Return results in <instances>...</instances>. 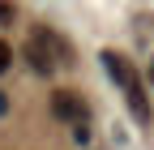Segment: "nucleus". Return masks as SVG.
<instances>
[{"label": "nucleus", "instance_id": "nucleus-1", "mask_svg": "<svg viewBox=\"0 0 154 150\" xmlns=\"http://www.w3.org/2000/svg\"><path fill=\"white\" fill-rule=\"evenodd\" d=\"M103 64H107V73H111V82L128 95L133 116L146 124V120H150V111H146V95H141V82H137V73H133V64L124 60V56H116V52H103Z\"/></svg>", "mask_w": 154, "mask_h": 150}, {"label": "nucleus", "instance_id": "nucleus-6", "mask_svg": "<svg viewBox=\"0 0 154 150\" xmlns=\"http://www.w3.org/2000/svg\"><path fill=\"white\" fill-rule=\"evenodd\" d=\"M5 111H9V99H5V95H0V116H5Z\"/></svg>", "mask_w": 154, "mask_h": 150}, {"label": "nucleus", "instance_id": "nucleus-2", "mask_svg": "<svg viewBox=\"0 0 154 150\" xmlns=\"http://www.w3.org/2000/svg\"><path fill=\"white\" fill-rule=\"evenodd\" d=\"M64 56V43L56 39L51 30H34L30 43H26V60L34 73H56V60Z\"/></svg>", "mask_w": 154, "mask_h": 150}, {"label": "nucleus", "instance_id": "nucleus-7", "mask_svg": "<svg viewBox=\"0 0 154 150\" xmlns=\"http://www.w3.org/2000/svg\"><path fill=\"white\" fill-rule=\"evenodd\" d=\"M150 77H154V60H150Z\"/></svg>", "mask_w": 154, "mask_h": 150}, {"label": "nucleus", "instance_id": "nucleus-3", "mask_svg": "<svg viewBox=\"0 0 154 150\" xmlns=\"http://www.w3.org/2000/svg\"><path fill=\"white\" fill-rule=\"evenodd\" d=\"M51 111L60 120H82V99H77L73 90H56L51 95Z\"/></svg>", "mask_w": 154, "mask_h": 150}, {"label": "nucleus", "instance_id": "nucleus-4", "mask_svg": "<svg viewBox=\"0 0 154 150\" xmlns=\"http://www.w3.org/2000/svg\"><path fill=\"white\" fill-rule=\"evenodd\" d=\"M9 64H13V52H9V43H5V39H0V73H5Z\"/></svg>", "mask_w": 154, "mask_h": 150}, {"label": "nucleus", "instance_id": "nucleus-5", "mask_svg": "<svg viewBox=\"0 0 154 150\" xmlns=\"http://www.w3.org/2000/svg\"><path fill=\"white\" fill-rule=\"evenodd\" d=\"M9 13H13V9L5 5V0H0V22H9Z\"/></svg>", "mask_w": 154, "mask_h": 150}]
</instances>
